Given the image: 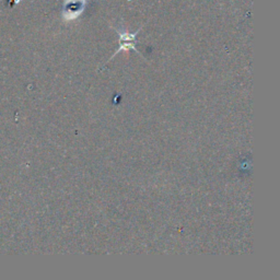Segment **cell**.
Here are the masks:
<instances>
[{"label": "cell", "instance_id": "cell-2", "mask_svg": "<svg viewBox=\"0 0 280 280\" xmlns=\"http://www.w3.org/2000/svg\"><path fill=\"white\" fill-rule=\"evenodd\" d=\"M83 6H85V0H70V4H66V19L73 20L80 16Z\"/></svg>", "mask_w": 280, "mask_h": 280}, {"label": "cell", "instance_id": "cell-1", "mask_svg": "<svg viewBox=\"0 0 280 280\" xmlns=\"http://www.w3.org/2000/svg\"><path fill=\"white\" fill-rule=\"evenodd\" d=\"M140 30H142V27H140V29L138 31H136L135 33H129V32H126V31H122V30L117 29L116 31H117L118 34H120V48H118V50L114 53V55L112 56L111 59L113 58L114 56H116L118 53H121L122 51L127 52V51H130V50H134L140 55L139 51L136 48V44H137L136 37H137V34L139 33Z\"/></svg>", "mask_w": 280, "mask_h": 280}]
</instances>
